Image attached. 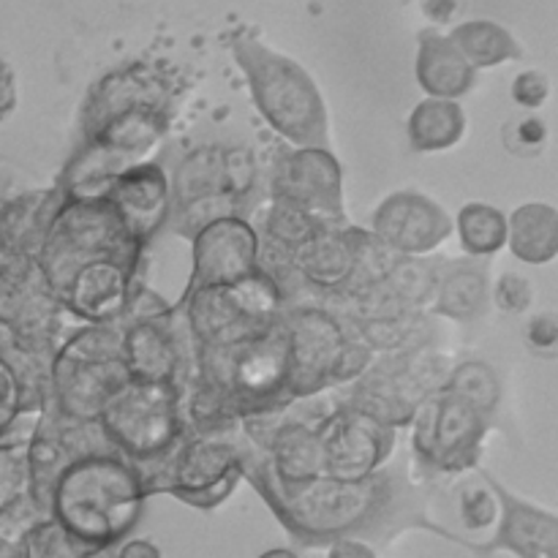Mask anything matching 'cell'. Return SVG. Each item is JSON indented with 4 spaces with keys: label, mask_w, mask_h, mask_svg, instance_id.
Returning <instances> with one entry per match:
<instances>
[{
    "label": "cell",
    "mask_w": 558,
    "mask_h": 558,
    "mask_svg": "<svg viewBox=\"0 0 558 558\" xmlns=\"http://www.w3.org/2000/svg\"><path fill=\"white\" fill-rule=\"evenodd\" d=\"M31 496V472H27V450L0 447V512Z\"/></svg>",
    "instance_id": "obj_38"
},
{
    "label": "cell",
    "mask_w": 558,
    "mask_h": 558,
    "mask_svg": "<svg viewBox=\"0 0 558 558\" xmlns=\"http://www.w3.org/2000/svg\"><path fill=\"white\" fill-rule=\"evenodd\" d=\"M452 496V512H456L458 521V545H469L466 534H480L488 532V529L499 526L501 518V505L499 496H496L494 485L485 477V472L463 474L456 480L450 490Z\"/></svg>",
    "instance_id": "obj_31"
},
{
    "label": "cell",
    "mask_w": 558,
    "mask_h": 558,
    "mask_svg": "<svg viewBox=\"0 0 558 558\" xmlns=\"http://www.w3.org/2000/svg\"><path fill=\"white\" fill-rule=\"evenodd\" d=\"M534 303V283L532 278L521 272H501L494 283V305L510 316H521L532 308Z\"/></svg>",
    "instance_id": "obj_40"
},
{
    "label": "cell",
    "mask_w": 558,
    "mask_h": 558,
    "mask_svg": "<svg viewBox=\"0 0 558 558\" xmlns=\"http://www.w3.org/2000/svg\"><path fill=\"white\" fill-rule=\"evenodd\" d=\"M456 232L466 256L488 259L510 243V216L488 202H466L456 216Z\"/></svg>",
    "instance_id": "obj_32"
},
{
    "label": "cell",
    "mask_w": 558,
    "mask_h": 558,
    "mask_svg": "<svg viewBox=\"0 0 558 558\" xmlns=\"http://www.w3.org/2000/svg\"><path fill=\"white\" fill-rule=\"evenodd\" d=\"M327 558H379L376 548L363 539H338L327 548Z\"/></svg>",
    "instance_id": "obj_45"
},
{
    "label": "cell",
    "mask_w": 558,
    "mask_h": 558,
    "mask_svg": "<svg viewBox=\"0 0 558 558\" xmlns=\"http://www.w3.org/2000/svg\"><path fill=\"white\" fill-rule=\"evenodd\" d=\"M259 558H300V556L289 548H270V550H265Z\"/></svg>",
    "instance_id": "obj_48"
},
{
    "label": "cell",
    "mask_w": 558,
    "mask_h": 558,
    "mask_svg": "<svg viewBox=\"0 0 558 558\" xmlns=\"http://www.w3.org/2000/svg\"><path fill=\"white\" fill-rule=\"evenodd\" d=\"M523 341H526V349L534 357L558 360V314H554V311L534 314L526 322Z\"/></svg>",
    "instance_id": "obj_41"
},
{
    "label": "cell",
    "mask_w": 558,
    "mask_h": 558,
    "mask_svg": "<svg viewBox=\"0 0 558 558\" xmlns=\"http://www.w3.org/2000/svg\"><path fill=\"white\" fill-rule=\"evenodd\" d=\"M147 499L140 469L114 450L76 461L60 477L49 512L87 548H114L134 532Z\"/></svg>",
    "instance_id": "obj_2"
},
{
    "label": "cell",
    "mask_w": 558,
    "mask_h": 558,
    "mask_svg": "<svg viewBox=\"0 0 558 558\" xmlns=\"http://www.w3.org/2000/svg\"><path fill=\"white\" fill-rule=\"evenodd\" d=\"M501 505L499 526L488 543H480L474 554H512L515 558H558V512L532 505L512 494L505 483L485 472Z\"/></svg>",
    "instance_id": "obj_19"
},
{
    "label": "cell",
    "mask_w": 558,
    "mask_h": 558,
    "mask_svg": "<svg viewBox=\"0 0 558 558\" xmlns=\"http://www.w3.org/2000/svg\"><path fill=\"white\" fill-rule=\"evenodd\" d=\"M445 262H430L423 256H401L387 276L385 287L401 300L407 308H425L434 303Z\"/></svg>",
    "instance_id": "obj_34"
},
{
    "label": "cell",
    "mask_w": 558,
    "mask_h": 558,
    "mask_svg": "<svg viewBox=\"0 0 558 558\" xmlns=\"http://www.w3.org/2000/svg\"><path fill=\"white\" fill-rule=\"evenodd\" d=\"M270 199L311 213L327 227H347L343 169L330 147H289L270 174Z\"/></svg>",
    "instance_id": "obj_13"
},
{
    "label": "cell",
    "mask_w": 558,
    "mask_h": 558,
    "mask_svg": "<svg viewBox=\"0 0 558 558\" xmlns=\"http://www.w3.org/2000/svg\"><path fill=\"white\" fill-rule=\"evenodd\" d=\"M118 548L120 545H114V548H96V550H90L85 558H118Z\"/></svg>",
    "instance_id": "obj_49"
},
{
    "label": "cell",
    "mask_w": 558,
    "mask_h": 558,
    "mask_svg": "<svg viewBox=\"0 0 558 558\" xmlns=\"http://www.w3.org/2000/svg\"><path fill=\"white\" fill-rule=\"evenodd\" d=\"M371 232L398 256H428L456 232V218L420 191H396L376 207Z\"/></svg>",
    "instance_id": "obj_17"
},
{
    "label": "cell",
    "mask_w": 558,
    "mask_h": 558,
    "mask_svg": "<svg viewBox=\"0 0 558 558\" xmlns=\"http://www.w3.org/2000/svg\"><path fill=\"white\" fill-rule=\"evenodd\" d=\"M550 93H554L550 76L539 69L521 71L510 85L512 101H515L521 109H526V112H537L539 107H545Z\"/></svg>",
    "instance_id": "obj_42"
},
{
    "label": "cell",
    "mask_w": 558,
    "mask_h": 558,
    "mask_svg": "<svg viewBox=\"0 0 558 558\" xmlns=\"http://www.w3.org/2000/svg\"><path fill=\"white\" fill-rule=\"evenodd\" d=\"M396 430L392 425L341 403V409L319 425L327 452V477L363 483L385 472L396 447Z\"/></svg>",
    "instance_id": "obj_14"
},
{
    "label": "cell",
    "mask_w": 558,
    "mask_h": 558,
    "mask_svg": "<svg viewBox=\"0 0 558 558\" xmlns=\"http://www.w3.org/2000/svg\"><path fill=\"white\" fill-rule=\"evenodd\" d=\"M490 303H494V287H490L485 259L445 262L434 294V316L469 325L480 319Z\"/></svg>",
    "instance_id": "obj_26"
},
{
    "label": "cell",
    "mask_w": 558,
    "mask_h": 558,
    "mask_svg": "<svg viewBox=\"0 0 558 558\" xmlns=\"http://www.w3.org/2000/svg\"><path fill=\"white\" fill-rule=\"evenodd\" d=\"M259 229L243 216L221 218L191 240V278L185 292L229 287L262 270Z\"/></svg>",
    "instance_id": "obj_15"
},
{
    "label": "cell",
    "mask_w": 558,
    "mask_h": 558,
    "mask_svg": "<svg viewBox=\"0 0 558 558\" xmlns=\"http://www.w3.org/2000/svg\"><path fill=\"white\" fill-rule=\"evenodd\" d=\"M232 58L259 114L289 147H330L325 96L298 60L254 36L234 38Z\"/></svg>",
    "instance_id": "obj_3"
},
{
    "label": "cell",
    "mask_w": 558,
    "mask_h": 558,
    "mask_svg": "<svg viewBox=\"0 0 558 558\" xmlns=\"http://www.w3.org/2000/svg\"><path fill=\"white\" fill-rule=\"evenodd\" d=\"M357 227H327L294 254L292 270L303 289L332 298L352 287L357 276Z\"/></svg>",
    "instance_id": "obj_23"
},
{
    "label": "cell",
    "mask_w": 558,
    "mask_h": 558,
    "mask_svg": "<svg viewBox=\"0 0 558 558\" xmlns=\"http://www.w3.org/2000/svg\"><path fill=\"white\" fill-rule=\"evenodd\" d=\"M82 327L60 303L41 262H0V330L5 332V347L52 365L60 347Z\"/></svg>",
    "instance_id": "obj_5"
},
{
    "label": "cell",
    "mask_w": 558,
    "mask_h": 558,
    "mask_svg": "<svg viewBox=\"0 0 558 558\" xmlns=\"http://www.w3.org/2000/svg\"><path fill=\"white\" fill-rule=\"evenodd\" d=\"M550 129L545 123V118L529 112L523 118L507 120L505 129H501V145L510 156L515 158H537L543 156V150L548 147Z\"/></svg>",
    "instance_id": "obj_37"
},
{
    "label": "cell",
    "mask_w": 558,
    "mask_h": 558,
    "mask_svg": "<svg viewBox=\"0 0 558 558\" xmlns=\"http://www.w3.org/2000/svg\"><path fill=\"white\" fill-rule=\"evenodd\" d=\"M414 74H417V85L423 87L428 98L458 101L477 85V69L463 58L450 33H439L434 27L420 31Z\"/></svg>",
    "instance_id": "obj_24"
},
{
    "label": "cell",
    "mask_w": 558,
    "mask_h": 558,
    "mask_svg": "<svg viewBox=\"0 0 558 558\" xmlns=\"http://www.w3.org/2000/svg\"><path fill=\"white\" fill-rule=\"evenodd\" d=\"M450 38L477 71L523 58L521 41L494 20L461 22V25L452 27Z\"/></svg>",
    "instance_id": "obj_30"
},
{
    "label": "cell",
    "mask_w": 558,
    "mask_h": 558,
    "mask_svg": "<svg viewBox=\"0 0 558 558\" xmlns=\"http://www.w3.org/2000/svg\"><path fill=\"white\" fill-rule=\"evenodd\" d=\"M25 189H31V185H22L20 174L11 172V169H5V167H0V205H3V202H9L11 196L20 194V191H25Z\"/></svg>",
    "instance_id": "obj_47"
},
{
    "label": "cell",
    "mask_w": 558,
    "mask_h": 558,
    "mask_svg": "<svg viewBox=\"0 0 558 558\" xmlns=\"http://www.w3.org/2000/svg\"><path fill=\"white\" fill-rule=\"evenodd\" d=\"M118 558H161V548L153 539H125L118 548Z\"/></svg>",
    "instance_id": "obj_46"
},
{
    "label": "cell",
    "mask_w": 558,
    "mask_h": 558,
    "mask_svg": "<svg viewBox=\"0 0 558 558\" xmlns=\"http://www.w3.org/2000/svg\"><path fill=\"white\" fill-rule=\"evenodd\" d=\"M281 325L289 338V396L311 398L336 390L338 371L352 349V336L325 303H287Z\"/></svg>",
    "instance_id": "obj_10"
},
{
    "label": "cell",
    "mask_w": 558,
    "mask_h": 558,
    "mask_svg": "<svg viewBox=\"0 0 558 558\" xmlns=\"http://www.w3.org/2000/svg\"><path fill=\"white\" fill-rule=\"evenodd\" d=\"M445 392L461 398L463 403L483 414L488 423H494L496 412L501 403V381L499 374L490 368L483 360H466V363L456 365L447 379Z\"/></svg>",
    "instance_id": "obj_33"
},
{
    "label": "cell",
    "mask_w": 558,
    "mask_h": 558,
    "mask_svg": "<svg viewBox=\"0 0 558 558\" xmlns=\"http://www.w3.org/2000/svg\"><path fill=\"white\" fill-rule=\"evenodd\" d=\"M243 474L289 537L303 548H330L338 539L387 545L407 529H428L456 543L450 529L430 521L425 512L428 494L412 488L398 469L387 466L363 483L319 477L303 485H283L267 472L259 450L245 439Z\"/></svg>",
    "instance_id": "obj_1"
},
{
    "label": "cell",
    "mask_w": 558,
    "mask_h": 558,
    "mask_svg": "<svg viewBox=\"0 0 558 558\" xmlns=\"http://www.w3.org/2000/svg\"><path fill=\"white\" fill-rule=\"evenodd\" d=\"M107 199L142 248L172 221V178L161 161L134 163L120 172Z\"/></svg>",
    "instance_id": "obj_18"
},
{
    "label": "cell",
    "mask_w": 558,
    "mask_h": 558,
    "mask_svg": "<svg viewBox=\"0 0 558 558\" xmlns=\"http://www.w3.org/2000/svg\"><path fill=\"white\" fill-rule=\"evenodd\" d=\"M140 270L142 259L93 262L71 278L60 292V303L85 327L123 325L142 287Z\"/></svg>",
    "instance_id": "obj_16"
},
{
    "label": "cell",
    "mask_w": 558,
    "mask_h": 558,
    "mask_svg": "<svg viewBox=\"0 0 558 558\" xmlns=\"http://www.w3.org/2000/svg\"><path fill=\"white\" fill-rule=\"evenodd\" d=\"M515 259L543 267L558 259V207L548 202H526L510 213V243Z\"/></svg>",
    "instance_id": "obj_28"
},
{
    "label": "cell",
    "mask_w": 558,
    "mask_h": 558,
    "mask_svg": "<svg viewBox=\"0 0 558 558\" xmlns=\"http://www.w3.org/2000/svg\"><path fill=\"white\" fill-rule=\"evenodd\" d=\"M167 125L169 107H136L104 123L96 134L82 142H96L104 150L114 153L129 167H134V163L153 161L150 156L161 145Z\"/></svg>",
    "instance_id": "obj_25"
},
{
    "label": "cell",
    "mask_w": 558,
    "mask_h": 558,
    "mask_svg": "<svg viewBox=\"0 0 558 558\" xmlns=\"http://www.w3.org/2000/svg\"><path fill=\"white\" fill-rule=\"evenodd\" d=\"M434 461L428 477H463L477 472L480 450L490 423L450 392L434 396Z\"/></svg>",
    "instance_id": "obj_21"
},
{
    "label": "cell",
    "mask_w": 558,
    "mask_h": 558,
    "mask_svg": "<svg viewBox=\"0 0 558 558\" xmlns=\"http://www.w3.org/2000/svg\"><path fill=\"white\" fill-rule=\"evenodd\" d=\"M22 412H25V387H22L20 371L0 349V439Z\"/></svg>",
    "instance_id": "obj_39"
},
{
    "label": "cell",
    "mask_w": 558,
    "mask_h": 558,
    "mask_svg": "<svg viewBox=\"0 0 558 558\" xmlns=\"http://www.w3.org/2000/svg\"><path fill=\"white\" fill-rule=\"evenodd\" d=\"M174 308L196 349H227L270 330L287 308V294L270 272L259 270L229 287L183 292Z\"/></svg>",
    "instance_id": "obj_4"
},
{
    "label": "cell",
    "mask_w": 558,
    "mask_h": 558,
    "mask_svg": "<svg viewBox=\"0 0 558 558\" xmlns=\"http://www.w3.org/2000/svg\"><path fill=\"white\" fill-rule=\"evenodd\" d=\"M98 452H114L112 441L107 439L98 423H82V420L65 417L54 407L49 396L44 407L41 423L36 436L27 447V472H31V499L38 510L52 518V494L58 488L60 477L82 458L98 456Z\"/></svg>",
    "instance_id": "obj_11"
},
{
    "label": "cell",
    "mask_w": 558,
    "mask_h": 558,
    "mask_svg": "<svg viewBox=\"0 0 558 558\" xmlns=\"http://www.w3.org/2000/svg\"><path fill=\"white\" fill-rule=\"evenodd\" d=\"M243 428L229 434H189L161 463L142 466L147 496L169 494L196 510H216L232 496L243 474Z\"/></svg>",
    "instance_id": "obj_7"
},
{
    "label": "cell",
    "mask_w": 558,
    "mask_h": 558,
    "mask_svg": "<svg viewBox=\"0 0 558 558\" xmlns=\"http://www.w3.org/2000/svg\"><path fill=\"white\" fill-rule=\"evenodd\" d=\"M107 439L134 466L161 463L189 436L183 412V390L178 385L131 381L98 417Z\"/></svg>",
    "instance_id": "obj_8"
},
{
    "label": "cell",
    "mask_w": 558,
    "mask_h": 558,
    "mask_svg": "<svg viewBox=\"0 0 558 558\" xmlns=\"http://www.w3.org/2000/svg\"><path fill=\"white\" fill-rule=\"evenodd\" d=\"M16 104H20V85H16L14 65L5 58H0V123L14 114Z\"/></svg>",
    "instance_id": "obj_43"
},
{
    "label": "cell",
    "mask_w": 558,
    "mask_h": 558,
    "mask_svg": "<svg viewBox=\"0 0 558 558\" xmlns=\"http://www.w3.org/2000/svg\"><path fill=\"white\" fill-rule=\"evenodd\" d=\"M420 9L434 25H452L466 9V0H420Z\"/></svg>",
    "instance_id": "obj_44"
},
{
    "label": "cell",
    "mask_w": 558,
    "mask_h": 558,
    "mask_svg": "<svg viewBox=\"0 0 558 558\" xmlns=\"http://www.w3.org/2000/svg\"><path fill=\"white\" fill-rule=\"evenodd\" d=\"M120 338V325L82 327L54 354L52 401L65 417L98 423L107 403L134 381Z\"/></svg>",
    "instance_id": "obj_6"
},
{
    "label": "cell",
    "mask_w": 558,
    "mask_h": 558,
    "mask_svg": "<svg viewBox=\"0 0 558 558\" xmlns=\"http://www.w3.org/2000/svg\"><path fill=\"white\" fill-rule=\"evenodd\" d=\"M232 216L248 218V210L227 191L223 147L202 145L185 153L172 172V232L194 240L213 221Z\"/></svg>",
    "instance_id": "obj_12"
},
{
    "label": "cell",
    "mask_w": 558,
    "mask_h": 558,
    "mask_svg": "<svg viewBox=\"0 0 558 558\" xmlns=\"http://www.w3.org/2000/svg\"><path fill=\"white\" fill-rule=\"evenodd\" d=\"M25 550L27 558H85L96 548H87L85 543L71 537L54 518H47L25 534Z\"/></svg>",
    "instance_id": "obj_36"
},
{
    "label": "cell",
    "mask_w": 558,
    "mask_h": 558,
    "mask_svg": "<svg viewBox=\"0 0 558 558\" xmlns=\"http://www.w3.org/2000/svg\"><path fill=\"white\" fill-rule=\"evenodd\" d=\"M101 259H145V248L131 238L109 199H65L38 256L58 298L82 267Z\"/></svg>",
    "instance_id": "obj_9"
},
{
    "label": "cell",
    "mask_w": 558,
    "mask_h": 558,
    "mask_svg": "<svg viewBox=\"0 0 558 558\" xmlns=\"http://www.w3.org/2000/svg\"><path fill=\"white\" fill-rule=\"evenodd\" d=\"M65 205L60 185L25 189L0 205V262L38 259L54 216Z\"/></svg>",
    "instance_id": "obj_22"
},
{
    "label": "cell",
    "mask_w": 558,
    "mask_h": 558,
    "mask_svg": "<svg viewBox=\"0 0 558 558\" xmlns=\"http://www.w3.org/2000/svg\"><path fill=\"white\" fill-rule=\"evenodd\" d=\"M169 85L161 74L150 69V65H123L101 80L93 82L87 90L85 101H82L80 112V131L82 140L96 134L104 123H109L118 114L129 112L136 107H169Z\"/></svg>",
    "instance_id": "obj_20"
},
{
    "label": "cell",
    "mask_w": 558,
    "mask_h": 558,
    "mask_svg": "<svg viewBox=\"0 0 558 558\" xmlns=\"http://www.w3.org/2000/svg\"><path fill=\"white\" fill-rule=\"evenodd\" d=\"M352 341L363 343L376 357L381 354L414 352L430 347L434 316L425 308H403L396 314L371 316V319H343Z\"/></svg>",
    "instance_id": "obj_27"
},
{
    "label": "cell",
    "mask_w": 558,
    "mask_h": 558,
    "mask_svg": "<svg viewBox=\"0 0 558 558\" xmlns=\"http://www.w3.org/2000/svg\"><path fill=\"white\" fill-rule=\"evenodd\" d=\"M223 178H227V191L245 207L256 205L262 194V172L256 153L245 145L223 147Z\"/></svg>",
    "instance_id": "obj_35"
},
{
    "label": "cell",
    "mask_w": 558,
    "mask_h": 558,
    "mask_svg": "<svg viewBox=\"0 0 558 558\" xmlns=\"http://www.w3.org/2000/svg\"><path fill=\"white\" fill-rule=\"evenodd\" d=\"M466 134V112L450 98L425 96L407 120V136L414 153H445Z\"/></svg>",
    "instance_id": "obj_29"
}]
</instances>
